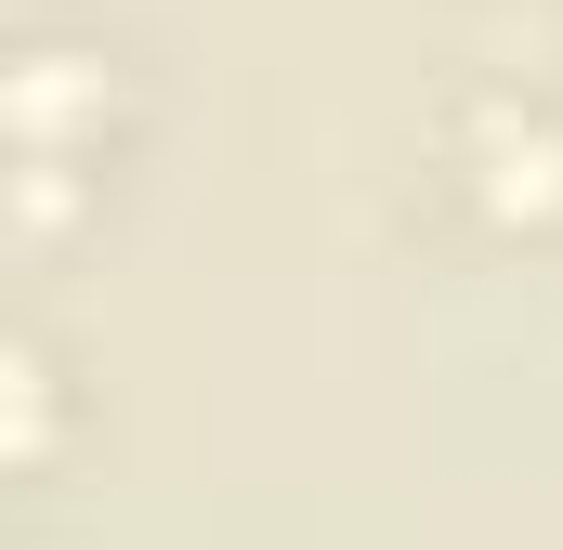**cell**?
<instances>
[{"mask_svg":"<svg viewBox=\"0 0 563 550\" xmlns=\"http://www.w3.org/2000/svg\"><path fill=\"white\" fill-rule=\"evenodd\" d=\"M432 184L472 237L551 250L563 237V92L551 79H459L432 119Z\"/></svg>","mask_w":563,"mask_h":550,"instance_id":"1","label":"cell"},{"mask_svg":"<svg viewBox=\"0 0 563 550\" xmlns=\"http://www.w3.org/2000/svg\"><path fill=\"white\" fill-rule=\"evenodd\" d=\"M119 53L106 40H26L13 53V157H53V170H119Z\"/></svg>","mask_w":563,"mask_h":550,"instance_id":"2","label":"cell"},{"mask_svg":"<svg viewBox=\"0 0 563 550\" xmlns=\"http://www.w3.org/2000/svg\"><path fill=\"white\" fill-rule=\"evenodd\" d=\"M0 381H13V446H26V472H40V459H53V432H66V354H53L40 328H13Z\"/></svg>","mask_w":563,"mask_h":550,"instance_id":"3","label":"cell"}]
</instances>
